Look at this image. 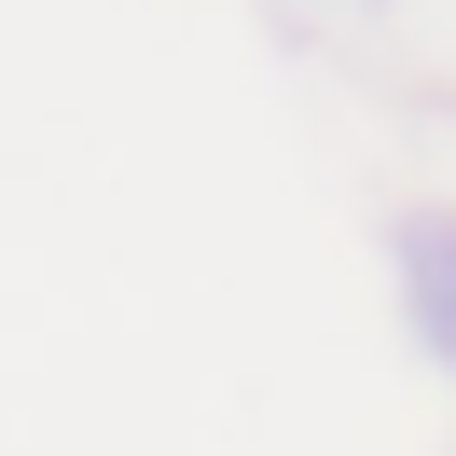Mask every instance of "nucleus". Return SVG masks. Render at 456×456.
<instances>
[{"label":"nucleus","mask_w":456,"mask_h":456,"mask_svg":"<svg viewBox=\"0 0 456 456\" xmlns=\"http://www.w3.org/2000/svg\"><path fill=\"white\" fill-rule=\"evenodd\" d=\"M387 305L401 346L456 387V208H387Z\"/></svg>","instance_id":"nucleus-1"}]
</instances>
